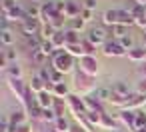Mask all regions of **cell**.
Listing matches in <instances>:
<instances>
[{"label": "cell", "instance_id": "1", "mask_svg": "<svg viewBox=\"0 0 146 132\" xmlns=\"http://www.w3.org/2000/svg\"><path fill=\"white\" fill-rule=\"evenodd\" d=\"M102 22L106 26H116V24H122V26H130L134 24V16L130 14V10H106L102 14Z\"/></svg>", "mask_w": 146, "mask_h": 132}, {"label": "cell", "instance_id": "2", "mask_svg": "<svg viewBox=\"0 0 146 132\" xmlns=\"http://www.w3.org/2000/svg\"><path fill=\"white\" fill-rule=\"evenodd\" d=\"M72 66H74V56L72 54H68L66 50H54V54H52V68L54 70L66 74V72L72 70Z\"/></svg>", "mask_w": 146, "mask_h": 132}, {"label": "cell", "instance_id": "3", "mask_svg": "<svg viewBox=\"0 0 146 132\" xmlns=\"http://www.w3.org/2000/svg\"><path fill=\"white\" fill-rule=\"evenodd\" d=\"M78 68L86 76H96L98 74V60H96V56H82V58H78Z\"/></svg>", "mask_w": 146, "mask_h": 132}, {"label": "cell", "instance_id": "4", "mask_svg": "<svg viewBox=\"0 0 146 132\" xmlns=\"http://www.w3.org/2000/svg\"><path fill=\"white\" fill-rule=\"evenodd\" d=\"M28 16H26V8H20V6H10V8H6V10H2V20H12V22H16V20H20V22H24Z\"/></svg>", "mask_w": 146, "mask_h": 132}, {"label": "cell", "instance_id": "5", "mask_svg": "<svg viewBox=\"0 0 146 132\" xmlns=\"http://www.w3.org/2000/svg\"><path fill=\"white\" fill-rule=\"evenodd\" d=\"M74 84H76V88L82 92V94H88V92H92L94 90V82H92V76H86L84 72H76V76H74Z\"/></svg>", "mask_w": 146, "mask_h": 132}, {"label": "cell", "instance_id": "6", "mask_svg": "<svg viewBox=\"0 0 146 132\" xmlns=\"http://www.w3.org/2000/svg\"><path fill=\"white\" fill-rule=\"evenodd\" d=\"M58 14L60 12L56 8V2H44V4H40V20H44V24H50Z\"/></svg>", "mask_w": 146, "mask_h": 132}, {"label": "cell", "instance_id": "7", "mask_svg": "<svg viewBox=\"0 0 146 132\" xmlns=\"http://www.w3.org/2000/svg\"><path fill=\"white\" fill-rule=\"evenodd\" d=\"M8 86H10V90L16 94V98L24 104V98H26V90H28V86H24V82H22L20 78H8Z\"/></svg>", "mask_w": 146, "mask_h": 132}, {"label": "cell", "instance_id": "8", "mask_svg": "<svg viewBox=\"0 0 146 132\" xmlns=\"http://www.w3.org/2000/svg\"><path fill=\"white\" fill-rule=\"evenodd\" d=\"M86 40L88 42H92L94 46H104L108 40H106V30L104 28H90V32H88V36H86Z\"/></svg>", "mask_w": 146, "mask_h": 132}, {"label": "cell", "instance_id": "9", "mask_svg": "<svg viewBox=\"0 0 146 132\" xmlns=\"http://www.w3.org/2000/svg\"><path fill=\"white\" fill-rule=\"evenodd\" d=\"M118 118L122 120L124 126H128V130L138 132V128H136V112H134V110H122Z\"/></svg>", "mask_w": 146, "mask_h": 132}, {"label": "cell", "instance_id": "10", "mask_svg": "<svg viewBox=\"0 0 146 132\" xmlns=\"http://www.w3.org/2000/svg\"><path fill=\"white\" fill-rule=\"evenodd\" d=\"M102 52H104V56H124L126 54V50L120 46V42H110V40L102 46Z\"/></svg>", "mask_w": 146, "mask_h": 132}, {"label": "cell", "instance_id": "11", "mask_svg": "<svg viewBox=\"0 0 146 132\" xmlns=\"http://www.w3.org/2000/svg\"><path fill=\"white\" fill-rule=\"evenodd\" d=\"M36 100H38V106L42 108V110H48V108H54V102H56V98H54V94L52 92H40V94H36Z\"/></svg>", "mask_w": 146, "mask_h": 132}, {"label": "cell", "instance_id": "12", "mask_svg": "<svg viewBox=\"0 0 146 132\" xmlns=\"http://www.w3.org/2000/svg\"><path fill=\"white\" fill-rule=\"evenodd\" d=\"M8 120H10V130L22 128V126H26V112L24 110H14Z\"/></svg>", "mask_w": 146, "mask_h": 132}, {"label": "cell", "instance_id": "13", "mask_svg": "<svg viewBox=\"0 0 146 132\" xmlns=\"http://www.w3.org/2000/svg\"><path fill=\"white\" fill-rule=\"evenodd\" d=\"M38 30H42L40 18H26V20L22 22V32H24V34H36Z\"/></svg>", "mask_w": 146, "mask_h": 132}, {"label": "cell", "instance_id": "14", "mask_svg": "<svg viewBox=\"0 0 146 132\" xmlns=\"http://www.w3.org/2000/svg\"><path fill=\"white\" fill-rule=\"evenodd\" d=\"M68 104L72 106L74 114H86V112H88V108H86V102H84V98H78V96L70 94V96H68Z\"/></svg>", "mask_w": 146, "mask_h": 132}, {"label": "cell", "instance_id": "15", "mask_svg": "<svg viewBox=\"0 0 146 132\" xmlns=\"http://www.w3.org/2000/svg\"><path fill=\"white\" fill-rule=\"evenodd\" d=\"M64 16H66L68 20L80 16V6L74 2V0H68V2H64Z\"/></svg>", "mask_w": 146, "mask_h": 132}, {"label": "cell", "instance_id": "16", "mask_svg": "<svg viewBox=\"0 0 146 132\" xmlns=\"http://www.w3.org/2000/svg\"><path fill=\"white\" fill-rule=\"evenodd\" d=\"M144 102H146V94H140V92H136V94H130V96H128V102H126V108H124V110L138 108V106H142Z\"/></svg>", "mask_w": 146, "mask_h": 132}, {"label": "cell", "instance_id": "17", "mask_svg": "<svg viewBox=\"0 0 146 132\" xmlns=\"http://www.w3.org/2000/svg\"><path fill=\"white\" fill-rule=\"evenodd\" d=\"M112 94H118V96H124V98H128L130 96V88H128V84L124 82V80H116V82H112Z\"/></svg>", "mask_w": 146, "mask_h": 132}, {"label": "cell", "instance_id": "18", "mask_svg": "<svg viewBox=\"0 0 146 132\" xmlns=\"http://www.w3.org/2000/svg\"><path fill=\"white\" fill-rule=\"evenodd\" d=\"M128 58L132 60V62H146V50L142 48V46H134L132 50H128Z\"/></svg>", "mask_w": 146, "mask_h": 132}, {"label": "cell", "instance_id": "19", "mask_svg": "<svg viewBox=\"0 0 146 132\" xmlns=\"http://www.w3.org/2000/svg\"><path fill=\"white\" fill-rule=\"evenodd\" d=\"M50 42L54 44L56 50H64V48H66V32H64V30H58V32L52 36Z\"/></svg>", "mask_w": 146, "mask_h": 132}, {"label": "cell", "instance_id": "20", "mask_svg": "<svg viewBox=\"0 0 146 132\" xmlns=\"http://www.w3.org/2000/svg\"><path fill=\"white\" fill-rule=\"evenodd\" d=\"M96 100H100V102H104V100H110V96H112V88H108V86H100V88H96L94 90V94H92Z\"/></svg>", "mask_w": 146, "mask_h": 132}, {"label": "cell", "instance_id": "21", "mask_svg": "<svg viewBox=\"0 0 146 132\" xmlns=\"http://www.w3.org/2000/svg\"><path fill=\"white\" fill-rule=\"evenodd\" d=\"M28 88H30V90H32L34 94H40V92H44V90H46V82H44V80H42L40 76H34Z\"/></svg>", "mask_w": 146, "mask_h": 132}, {"label": "cell", "instance_id": "22", "mask_svg": "<svg viewBox=\"0 0 146 132\" xmlns=\"http://www.w3.org/2000/svg\"><path fill=\"white\" fill-rule=\"evenodd\" d=\"M24 44L34 52V50H38L40 46H42V42L36 38V34H24Z\"/></svg>", "mask_w": 146, "mask_h": 132}, {"label": "cell", "instance_id": "23", "mask_svg": "<svg viewBox=\"0 0 146 132\" xmlns=\"http://www.w3.org/2000/svg\"><path fill=\"white\" fill-rule=\"evenodd\" d=\"M84 102H86L88 112H104V110H102V106H100V100H96L94 96H86V98H84Z\"/></svg>", "mask_w": 146, "mask_h": 132}, {"label": "cell", "instance_id": "24", "mask_svg": "<svg viewBox=\"0 0 146 132\" xmlns=\"http://www.w3.org/2000/svg\"><path fill=\"white\" fill-rule=\"evenodd\" d=\"M66 32V46H74V44H82V38H80V32H74V30H64Z\"/></svg>", "mask_w": 146, "mask_h": 132}, {"label": "cell", "instance_id": "25", "mask_svg": "<svg viewBox=\"0 0 146 132\" xmlns=\"http://www.w3.org/2000/svg\"><path fill=\"white\" fill-rule=\"evenodd\" d=\"M52 94L54 96H58V98H68L70 96V90H68V86L64 84V82H60V84H54V90H52Z\"/></svg>", "mask_w": 146, "mask_h": 132}, {"label": "cell", "instance_id": "26", "mask_svg": "<svg viewBox=\"0 0 146 132\" xmlns=\"http://www.w3.org/2000/svg\"><path fill=\"white\" fill-rule=\"evenodd\" d=\"M46 60H48V54H44V52H42L40 48L32 52V62H36L38 66H42V68H44V64H46Z\"/></svg>", "mask_w": 146, "mask_h": 132}, {"label": "cell", "instance_id": "27", "mask_svg": "<svg viewBox=\"0 0 146 132\" xmlns=\"http://www.w3.org/2000/svg\"><path fill=\"white\" fill-rule=\"evenodd\" d=\"M0 42H2L6 48H8V46H12V42H14V36H12V32H10L8 28H2V32H0Z\"/></svg>", "mask_w": 146, "mask_h": 132}, {"label": "cell", "instance_id": "28", "mask_svg": "<svg viewBox=\"0 0 146 132\" xmlns=\"http://www.w3.org/2000/svg\"><path fill=\"white\" fill-rule=\"evenodd\" d=\"M58 30L52 26V24H42V30H40V34H42V38L44 40H52V36L56 34Z\"/></svg>", "mask_w": 146, "mask_h": 132}, {"label": "cell", "instance_id": "29", "mask_svg": "<svg viewBox=\"0 0 146 132\" xmlns=\"http://www.w3.org/2000/svg\"><path fill=\"white\" fill-rule=\"evenodd\" d=\"M102 114H104V112H86L84 116H86L88 124H96V126H100V122H102Z\"/></svg>", "mask_w": 146, "mask_h": 132}, {"label": "cell", "instance_id": "30", "mask_svg": "<svg viewBox=\"0 0 146 132\" xmlns=\"http://www.w3.org/2000/svg\"><path fill=\"white\" fill-rule=\"evenodd\" d=\"M84 20L82 18H72V20H68V30H74V32H80L82 28H84Z\"/></svg>", "mask_w": 146, "mask_h": 132}, {"label": "cell", "instance_id": "31", "mask_svg": "<svg viewBox=\"0 0 146 132\" xmlns=\"http://www.w3.org/2000/svg\"><path fill=\"white\" fill-rule=\"evenodd\" d=\"M136 128L146 130V112H142V110H136Z\"/></svg>", "mask_w": 146, "mask_h": 132}, {"label": "cell", "instance_id": "32", "mask_svg": "<svg viewBox=\"0 0 146 132\" xmlns=\"http://www.w3.org/2000/svg\"><path fill=\"white\" fill-rule=\"evenodd\" d=\"M40 120H44V122H56L58 116H56L54 108H48V110H42V118Z\"/></svg>", "mask_w": 146, "mask_h": 132}, {"label": "cell", "instance_id": "33", "mask_svg": "<svg viewBox=\"0 0 146 132\" xmlns=\"http://www.w3.org/2000/svg\"><path fill=\"white\" fill-rule=\"evenodd\" d=\"M54 130H58V132H70V126H68V122H66L64 116L54 122Z\"/></svg>", "mask_w": 146, "mask_h": 132}, {"label": "cell", "instance_id": "34", "mask_svg": "<svg viewBox=\"0 0 146 132\" xmlns=\"http://www.w3.org/2000/svg\"><path fill=\"white\" fill-rule=\"evenodd\" d=\"M6 72H8L10 78H20V74H22V70H20V66H18L16 62H14V64H8Z\"/></svg>", "mask_w": 146, "mask_h": 132}, {"label": "cell", "instance_id": "35", "mask_svg": "<svg viewBox=\"0 0 146 132\" xmlns=\"http://www.w3.org/2000/svg\"><path fill=\"white\" fill-rule=\"evenodd\" d=\"M54 112H56V116H58V118H62V116H64V112H66V104H64V100L56 98V102H54Z\"/></svg>", "mask_w": 146, "mask_h": 132}, {"label": "cell", "instance_id": "36", "mask_svg": "<svg viewBox=\"0 0 146 132\" xmlns=\"http://www.w3.org/2000/svg\"><path fill=\"white\" fill-rule=\"evenodd\" d=\"M26 16L28 18H40V6L38 4H30L26 8Z\"/></svg>", "mask_w": 146, "mask_h": 132}, {"label": "cell", "instance_id": "37", "mask_svg": "<svg viewBox=\"0 0 146 132\" xmlns=\"http://www.w3.org/2000/svg\"><path fill=\"white\" fill-rule=\"evenodd\" d=\"M110 32H112V34L118 38V40H120L122 36H126V34H128V32H126V26H122V24H116V26H112V28H110Z\"/></svg>", "mask_w": 146, "mask_h": 132}, {"label": "cell", "instance_id": "38", "mask_svg": "<svg viewBox=\"0 0 146 132\" xmlns=\"http://www.w3.org/2000/svg\"><path fill=\"white\" fill-rule=\"evenodd\" d=\"M118 42H120V46H122L124 50H126V48H128V50H132V48H134V40H132V36H130V34L122 36V38H120Z\"/></svg>", "mask_w": 146, "mask_h": 132}, {"label": "cell", "instance_id": "39", "mask_svg": "<svg viewBox=\"0 0 146 132\" xmlns=\"http://www.w3.org/2000/svg\"><path fill=\"white\" fill-rule=\"evenodd\" d=\"M40 50H42L44 54H48V56H52L56 48H54V44H52L50 40H42V46H40Z\"/></svg>", "mask_w": 146, "mask_h": 132}, {"label": "cell", "instance_id": "40", "mask_svg": "<svg viewBox=\"0 0 146 132\" xmlns=\"http://www.w3.org/2000/svg\"><path fill=\"white\" fill-rule=\"evenodd\" d=\"M100 126H102V128H112V130H114V120L104 112V114H102V122H100Z\"/></svg>", "mask_w": 146, "mask_h": 132}, {"label": "cell", "instance_id": "41", "mask_svg": "<svg viewBox=\"0 0 146 132\" xmlns=\"http://www.w3.org/2000/svg\"><path fill=\"white\" fill-rule=\"evenodd\" d=\"M4 56H6V60H10L12 64L16 62V52H14V50H10V48H6V50H4Z\"/></svg>", "mask_w": 146, "mask_h": 132}, {"label": "cell", "instance_id": "42", "mask_svg": "<svg viewBox=\"0 0 146 132\" xmlns=\"http://www.w3.org/2000/svg\"><path fill=\"white\" fill-rule=\"evenodd\" d=\"M134 24H138L140 28H146V14H142V16L134 18Z\"/></svg>", "mask_w": 146, "mask_h": 132}, {"label": "cell", "instance_id": "43", "mask_svg": "<svg viewBox=\"0 0 146 132\" xmlns=\"http://www.w3.org/2000/svg\"><path fill=\"white\" fill-rule=\"evenodd\" d=\"M82 20H84V22H90V20H92V10H86V8H84V10H82Z\"/></svg>", "mask_w": 146, "mask_h": 132}, {"label": "cell", "instance_id": "44", "mask_svg": "<svg viewBox=\"0 0 146 132\" xmlns=\"http://www.w3.org/2000/svg\"><path fill=\"white\" fill-rule=\"evenodd\" d=\"M84 8L86 10H94L96 8V0H84Z\"/></svg>", "mask_w": 146, "mask_h": 132}, {"label": "cell", "instance_id": "45", "mask_svg": "<svg viewBox=\"0 0 146 132\" xmlns=\"http://www.w3.org/2000/svg\"><path fill=\"white\" fill-rule=\"evenodd\" d=\"M138 92H140V94H146V78L140 80V84H138Z\"/></svg>", "mask_w": 146, "mask_h": 132}, {"label": "cell", "instance_id": "46", "mask_svg": "<svg viewBox=\"0 0 146 132\" xmlns=\"http://www.w3.org/2000/svg\"><path fill=\"white\" fill-rule=\"evenodd\" d=\"M10 132H30V128H28V126H22V128H14V130H10Z\"/></svg>", "mask_w": 146, "mask_h": 132}, {"label": "cell", "instance_id": "47", "mask_svg": "<svg viewBox=\"0 0 146 132\" xmlns=\"http://www.w3.org/2000/svg\"><path fill=\"white\" fill-rule=\"evenodd\" d=\"M114 132H122V130H114Z\"/></svg>", "mask_w": 146, "mask_h": 132}, {"label": "cell", "instance_id": "48", "mask_svg": "<svg viewBox=\"0 0 146 132\" xmlns=\"http://www.w3.org/2000/svg\"><path fill=\"white\" fill-rule=\"evenodd\" d=\"M36 2H38V0H36Z\"/></svg>", "mask_w": 146, "mask_h": 132}, {"label": "cell", "instance_id": "49", "mask_svg": "<svg viewBox=\"0 0 146 132\" xmlns=\"http://www.w3.org/2000/svg\"><path fill=\"white\" fill-rule=\"evenodd\" d=\"M12 2H14V0H12Z\"/></svg>", "mask_w": 146, "mask_h": 132}]
</instances>
